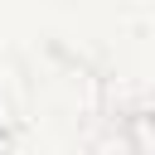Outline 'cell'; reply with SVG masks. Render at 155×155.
<instances>
[{
    "label": "cell",
    "instance_id": "cell-1",
    "mask_svg": "<svg viewBox=\"0 0 155 155\" xmlns=\"http://www.w3.org/2000/svg\"><path fill=\"white\" fill-rule=\"evenodd\" d=\"M116 136H121V150H126V155H155V107H131V111H121Z\"/></svg>",
    "mask_w": 155,
    "mask_h": 155
},
{
    "label": "cell",
    "instance_id": "cell-2",
    "mask_svg": "<svg viewBox=\"0 0 155 155\" xmlns=\"http://www.w3.org/2000/svg\"><path fill=\"white\" fill-rule=\"evenodd\" d=\"M87 155H126V150H121V136L107 131V136H97V140L87 145Z\"/></svg>",
    "mask_w": 155,
    "mask_h": 155
}]
</instances>
